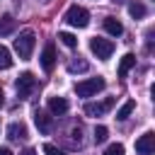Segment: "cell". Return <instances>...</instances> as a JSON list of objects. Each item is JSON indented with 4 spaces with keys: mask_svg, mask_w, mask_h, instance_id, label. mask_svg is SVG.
I'll use <instances>...</instances> for the list:
<instances>
[{
    "mask_svg": "<svg viewBox=\"0 0 155 155\" xmlns=\"http://www.w3.org/2000/svg\"><path fill=\"white\" fill-rule=\"evenodd\" d=\"M34 44H36L34 31H31V29L22 31V34L15 39V51H17V56H19L22 61H29V58H31V51H34Z\"/></svg>",
    "mask_w": 155,
    "mask_h": 155,
    "instance_id": "cell-1",
    "label": "cell"
},
{
    "mask_svg": "<svg viewBox=\"0 0 155 155\" xmlns=\"http://www.w3.org/2000/svg\"><path fill=\"white\" fill-rule=\"evenodd\" d=\"M111 107H114V97H107V99H102V102H87L82 111H85V116H102V114H107Z\"/></svg>",
    "mask_w": 155,
    "mask_h": 155,
    "instance_id": "cell-6",
    "label": "cell"
},
{
    "mask_svg": "<svg viewBox=\"0 0 155 155\" xmlns=\"http://www.w3.org/2000/svg\"><path fill=\"white\" fill-rule=\"evenodd\" d=\"M34 124H36V128H39L41 133H48V131H51V116H48V111L36 109V111H34Z\"/></svg>",
    "mask_w": 155,
    "mask_h": 155,
    "instance_id": "cell-10",
    "label": "cell"
},
{
    "mask_svg": "<svg viewBox=\"0 0 155 155\" xmlns=\"http://www.w3.org/2000/svg\"><path fill=\"white\" fill-rule=\"evenodd\" d=\"M111 2H116V5H121V2H128V0H111Z\"/></svg>",
    "mask_w": 155,
    "mask_h": 155,
    "instance_id": "cell-26",
    "label": "cell"
},
{
    "mask_svg": "<svg viewBox=\"0 0 155 155\" xmlns=\"http://www.w3.org/2000/svg\"><path fill=\"white\" fill-rule=\"evenodd\" d=\"M56 46L53 44H46L44 46V51H41V68L46 70V73H51L53 70V65H56Z\"/></svg>",
    "mask_w": 155,
    "mask_h": 155,
    "instance_id": "cell-8",
    "label": "cell"
},
{
    "mask_svg": "<svg viewBox=\"0 0 155 155\" xmlns=\"http://www.w3.org/2000/svg\"><path fill=\"white\" fill-rule=\"evenodd\" d=\"M104 29H107V34H111V36H121V34H124V27H121V22H119L116 17H104Z\"/></svg>",
    "mask_w": 155,
    "mask_h": 155,
    "instance_id": "cell-12",
    "label": "cell"
},
{
    "mask_svg": "<svg viewBox=\"0 0 155 155\" xmlns=\"http://www.w3.org/2000/svg\"><path fill=\"white\" fill-rule=\"evenodd\" d=\"M126 150H124V145L121 143H111L107 150H104V155H124Z\"/></svg>",
    "mask_w": 155,
    "mask_h": 155,
    "instance_id": "cell-21",
    "label": "cell"
},
{
    "mask_svg": "<svg viewBox=\"0 0 155 155\" xmlns=\"http://www.w3.org/2000/svg\"><path fill=\"white\" fill-rule=\"evenodd\" d=\"M58 39H61V41H63L68 48H75V46H78V39H75L70 31H61V34H58Z\"/></svg>",
    "mask_w": 155,
    "mask_h": 155,
    "instance_id": "cell-19",
    "label": "cell"
},
{
    "mask_svg": "<svg viewBox=\"0 0 155 155\" xmlns=\"http://www.w3.org/2000/svg\"><path fill=\"white\" fill-rule=\"evenodd\" d=\"M128 15H131L133 19H143V17H145V5L138 2V0L128 2Z\"/></svg>",
    "mask_w": 155,
    "mask_h": 155,
    "instance_id": "cell-16",
    "label": "cell"
},
{
    "mask_svg": "<svg viewBox=\"0 0 155 155\" xmlns=\"http://www.w3.org/2000/svg\"><path fill=\"white\" fill-rule=\"evenodd\" d=\"M133 65H136V56H133V53H126V56L121 58V63H119V78H124Z\"/></svg>",
    "mask_w": 155,
    "mask_h": 155,
    "instance_id": "cell-13",
    "label": "cell"
},
{
    "mask_svg": "<svg viewBox=\"0 0 155 155\" xmlns=\"http://www.w3.org/2000/svg\"><path fill=\"white\" fill-rule=\"evenodd\" d=\"M7 138H10V140H22V138H27V126H24L22 121H12V124L7 126Z\"/></svg>",
    "mask_w": 155,
    "mask_h": 155,
    "instance_id": "cell-11",
    "label": "cell"
},
{
    "mask_svg": "<svg viewBox=\"0 0 155 155\" xmlns=\"http://www.w3.org/2000/svg\"><path fill=\"white\" fill-rule=\"evenodd\" d=\"M44 155H65L61 148H56V145H51V143H44Z\"/></svg>",
    "mask_w": 155,
    "mask_h": 155,
    "instance_id": "cell-22",
    "label": "cell"
},
{
    "mask_svg": "<svg viewBox=\"0 0 155 155\" xmlns=\"http://www.w3.org/2000/svg\"><path fill=\"white\" fill-rule=\"evenodd\" d=\"M5 104V94H2V90H0V107Z\"/></svg>",
    "mask_w": 155,
    "mask_h": 155,
    "instance_id": "cell-25",
    "label": "cell"
},
{
    "mask_svg": "<svg viewBox=\"0 0 155 155\" xmlns=\"http://www.w3.org/2000/svg\"><path fill=\"white\" fill-rule=\"evenodd\" d=\"M7 68H12V53L0 44V70H7Z\"/></svg>",
    "mask_w": 155,
    "mask_h": 155,
    "instance_id": "cell-18",
    "label": "cell"
},
{
    "mask_svg": "<svg viewBox=\"0 0 155 155\" xmlns=\"http://www.w3.org/2000/svg\"><path fill=\"white\" fill-rule=\"evenodd\" d=\"M87 68H90V65H87V61H82L80 56H78V58H70V61H68V70H70V73H85Z\"/></svg>",
    "mask_w": 155,
    "mask_h": 155,
    "instance_id": "cell-17",
    "label": "cell"
},
{
    "mask_svg": "<svg viewBox=\"0 0 155 155\" xmlns=\"http://www.w3.org/2000/svg\"><path fill=\"white\" fill-rule=\"evenodd\" d=\"M15 27H17L15 17H10V15L0 17V36H5V34H12V31H15Z\"/></svg>",
    "mask_w": 155,
    "mask_h": 155,
    "instance_id": "cell-15",
    "label": "cell"
},
{
    "mask_svg": "<svg viewBox=\"0 0 155 155\" xmlns=\"http://www.w3.org/2000/svg\"><path fill=\"white\" fill-rule=\"evenodd\" d=\"M90 51H92V53H94L99 61H107V58L114 53V41L94 36V39H90Z\"/></svg>",
    "mask_w": 155,
    "mask_h": 155,
    "instance_id": "cell-4",
    "label": "cell"
},
{
    "mask_svg": "<svg viewBox=\"0 0 155 155\" xmlns=\"http://www.w3.org/2000/svg\"><path fill=\"white\" fill-rule=\"evenodd\" d=\"M19 155H36V150H34V148H24Z\"/></svg>",
    "mask_w": 155,
    "mask_h": 155,
    "instance_id": "cell-23",
    "label": "cell"
},
{
    "mask_svg": "<svg viewBox=\"0 0 155 155\" xmlns=\"http://www.w3.org/2000/svg\"><path fill=\"white\" fill-rule=\"evenodd\" d=\"M107 136H109L107 126H97V128H94V143H104V140H107Z\"/></svg>",
    "mask_w": 155,
    "mask_h": 155,
    "instance_id": "cell-20",
    "label": "cell"
},
{
    "mask_svg": "<svg viewBox=\"0 0 155 155\" xmlns=\"http://www.w3.org/2000/svg\"><path fill=\"white\" fill-rule=\"evenodd\" d=\"M65 22H68L70 27L82 29V27L90 24V12H87L85 7H80V5H73V7H68V12H65Z\"/></svg>",
    "mask_w": 155,
    "mask_h": 155,
    "instance_id": "cell-2",
    "label": "cell"
},
{
    "mask_svg": "<svg viewBox=\"0 0 155 155\" xmlns=\"http://www.w3.org/2000/svg\"><path fill=\"white\" fill-rule=\"evenodd\" d=\"M0 155H12V150L10 148H0Z\"/></svg>",
    "mask_w": 155,
    "mask_h": 155,
    "instance_id": "cell-24",
    "label": "cell"
},
{
    "mask_svg": "<svg viewBox=\"0 0 155 155\" xmlns=\"http://www.w3.org/2000/svg\"><path fill=\"white\" fill-rule=\"evenodd\" d=\"M153 150H155V133L148 131L136 140V153L138 155H153Z\"/></svg>",
    "mask_w": 155,
    "mask_h": 155,
    "instance_id": "cell-7",
    "label": "cell"
},
{
    "mask_svg": "<svg viewBox=\"0 0 155 155\" xmlns=\"http://www.w3.org/2000/svg\"><path fill=\"white\" fill-rule=\"evenodd\" d=\"M48 111L56 116H63L68 111V99L65 97H48Z\"/></svg>",
    "mask_w": 155,
    "mask_h": 155,
    "instance_id": "cell-9",
    "label": "cell"
},
{
    "mask_svg": "<svg viewBox=\"0 0 155 155\" xmlns=\"http://www.w3.org/2000/svg\"><path fill=\"white\" fill-rule=\"evenodd\" d=\"M104 85H107L104 78H87V80H82V82L75 85V92H78V97H92L99 90H104Z\"/></svg>",
    "mask_w": 155,
    "mask_h": 155,
    "instance_id": "cell-3",
    "label": "cell"
},
{
    "mask_svg": "<svg viewBox=\"0 0 155 155\" xmlns=\"http://www.w3.org/2000/svg\"><path fill=\"white\" fill-rule=\"evenodd\" d=\"M34 85H36V78L29 73V70H24V73H19V78L15 80V87H17V94L24 99V97H29V92L34 90Z\"/></svg>",
    "mask_w": 155,
    "mask_h": 155,
    "instance_id": "cell-5",
    "label": "cell"
},
{
    "mask_svg": "<svg viewBox=\"0 0 155 155\" xmlns=\"http://www.w3.org/2000/svg\"><path fill=\"white\" fill-rule=\"evenodd\" d=\"M133 109H136V102H133V99H126V102L119 107V111H116V119H119V121H126V119L131 116V111H133Z\"/></svg>",
    "mask_w": 155,
    "mask_h": 155,
    "instance_id": "cell-14",
    "label": "cell"
}]
</instances>
